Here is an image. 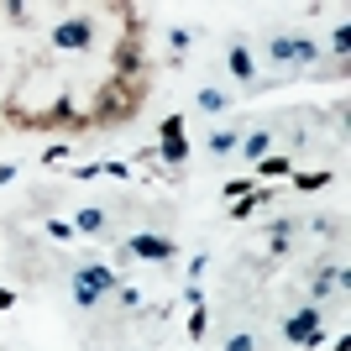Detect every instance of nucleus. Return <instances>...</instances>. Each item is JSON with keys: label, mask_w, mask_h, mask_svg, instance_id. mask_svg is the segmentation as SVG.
<instances>
[{"label": "nucleus", "mask_w": 351, "mask_h": 351, "mask_svg": "<svg viewBox=\"0 0 351 351\" xmlns=\"http://www.w3.org/2000/svg\"><path fill=\"white\" fill-rule=\"evenodd\" d=\"M178 257V241L173 236H162V231H132L126 241L116 247V263H173Z\"/></svg>", "instance_id": "f257e3e1"}, {"label": "nucleus", "mask_w": 351, "mask_h": 351, "mask_svg": "<svg viewBox=\"0 0 351 351\" xmlns=\"http://www.w3.org/2000/svg\"><path fill=\"white\" fill-rule=\"evenodd\" d=\"M116 289H121V273H110L105 263H84L79 273H73V304H79V309H95Z\"/></svg>", "instance_id": "f03ea898"}, {"label": "nucleus", "mask_w": 351, "mask_h": 351, "mask_svg": "<svg viewBox=\"0 0 351 351\" xmlns=\"http://www.w3.org/2000/svg\"><path fill=\"white\" fill-rule=\"evenodd\" d=\"M267 58L283 63V69L320 63V43H315V37H304V32H273V37H267Z\"/></svg>", "instance_id": "7ed1b4c3"}, {"label": "nucleus", "mask_w": 351, "mask_h": 351, "mask_svg": "<svg viewBox=\"0 0 351 351\" xmlns=\"http://www.w3.org/2000/svg\"><path fill=\"white\" fill-rule=\"evenodd\" d=\"M53 47L58 53H84L89 43H95V21H84V16H63V21H53Z\"/></svg>", "instance_id": "20e7f679"}, {"label": "nucleus", "mask_w": 351, "mask_h": 351, "mask_svg": "<svg viewBox=\"0 0 351 351\" xmlns=\"http://www.w3.org/2000/svg\"><path fill=\"white\" fill-rule=\"evenodd\" d=\"M320 325H325V304H304L283 320V341H289V346H304L309 336H320Z\"/></svg>", "instance_id": "39448f33"}, {"label": "nucleus", "mask_w": 351, "mask_h": 351, "mask_svg": "<svg viewBox=\"0 0 351 351\" xmlns=\"http://www.w3.org/2000/svg\"><path fill=\"white\" fill-rule=\"evenodd\" d=\"M73 236H89V241H100V236H110V210L100 205H84V210H73Z\"/></svg>", "instance_id": "423d86ee"}, {"label": "nucleus", "mask_w": 351, "mask_h": 351, "mask_svg": "<svg viewBox=\"0 0 351 351\" xmlns=\"http://www.w3.org/2000/svg\"><path fill=\"white\" fill-rule=\"evenodd\" d=\"M226 69H231V79L252 84V79H257V58H252V47H247V43H231V58H226Z\"/></svg>", "instance_id": "0eeeda50"}, {"label": "nucleus", "mask_w": 351, "mask_h": 351, "mask_svg": "<svg viewBox=\"0 0 351 351\" xmlns=\"http://www.w3.org/2000/svg\"><path fill=\"white\" fill-rule=\"evenodd\" d=\"M341 289H346V273H341V267H320V273H315V283H309L315 304H325V299H330V293H341Z\"/></svg>", "instance_id": "6e6552de"}, {"label": "nucleus", "mask_w": 351, "mask_h": 351, "mask_svg": "<svg viewBox=\"0 0 351 351\" xmlns=\"http://www.w3.org/2000/svg\"><path fill=\"white\" fill-rule=\"evenodd\" d=\"M236 152H241L247 162H263L267 152H273V132H247L241 142H236Z\"/></svg>", "instance_id": "1a4fd4ad"}, {"label": "nucleus", "mask_w": 351, "mask_h": 351, "mask_svg": "<svg viewBox=\"0 0 351 351\" xmlns=\"http://www.w3.org/2000/svg\"><path fill=\"white\" fill-rule=\"evenodd\" d=\"M257 178H293V158L289 152H267V158L257 162Z\"/></svg>", "instance_id": "9d476101"}, {"label": "nucleus", "mask_w": 351, "mask_h": 351, "mask_svg": "<svg viewBox=\"0 0 351 351\" xmlns=\"http://www.w3.org/2000/svg\"><path fill=\"white\" fill-rule=\"evenodd\" d=\"M289 247H293V220H278V226H273V236H267V252H273V257H283Z\"/></svg>", "instance_id": "9b49d317"}, {"label": "nucleus", "mask_w": 351, "mask_h": 351, "mask_svg": "<svg viewBox=\"0 0 351 351\" xmlns=\"http://www.w3.org/2000/svg\"><path fill=\"white\" fill-rule=\"evenodd\" d=\"M158 152H162V162H173V168H178V162H189V142H184V136H162Z\"/></svg>", "instance_id": "f8f14e48"}, {"label": "nucleus", "mask_w": 351, "mask_h": 351, "mask_svg": "<svg viewBox=\"0 0 351 351\" xmlns=\"http://www.w3.org/2000/svg\"><path fill=\"white\" fill-rule=\"evenodd\" d=\"M293 184H299L304 194H315V189H325V184H330V168H315V173H293Z\"/></svg>", "instance_id": "ddd939ff"}, {"label": "nucleus", "mask_w": 351, "mask_h": 351, "mask_svg": "<svg viewBox=\"0 0 351 351\" xmlns=\"http://www.w3.org/2000/svg\"><path fill=\"white\" fill-rule=\"evenodd\" d=\"M236 142H241V136H236V132H215V136H210V152H215V158H231V152H236Z\"/></svg>", "instance_id": "4468645a"}, {"label": "nucleus", "mask_w": 351, "mask_h": 351, "mask_svg": "<svg viewBox=\"0 0 351 351\" xmlns=\"http://www.w3.org/2000/svg\"><path fill=\"white\" fill-rule=\"evenodd\" d=\"M226 95H220V89H199V110H205V116H220V110H226Z\"/></svg>", "instance_id": "2eb2a0df"}, {"label": "nucleus", "mask_w": 351, "mask_h": 351, "mask_svg": "<svg viewBox=\"0 0 351 351\" xmlns=\"http://www.w3.org/2000/svg\"><path fill=\"white\" fill-rule=\"evenodd\" d=\"M205 330H210V304H199L189 315V341H205Z\"/></svg>", "instance_id": "dca6fc26"}, {"label": "nucleus", "mask_w": 351, "mask_h": 351, "mask_svg": "<svg viewBox=\"0 0 351 351\" xmlns=\"http://www.w3.org/2000/svg\"><path fill=\"white\" fill-rule=\"evenodd\" d=\"M252 189H257L252 178H231V184H226V189H220V194H226V199H231V205H236V199H247Z\"/></svg>", "instance_id": "f3484780"}, {"label": "nucleus", "mask_w": 351, "mask_h": 351, "mask_svg": "<svg viewBox=\"0 0 351 351\" xmlns=\"http://www.w3.org/2000/svg\"><path fill=\"white\" fill-rule=\"evenodd\" d=\"M330 47H336V58H346V53H351V27H346V21L330 32Z\"/></svg>", "instance_id": "a211bd4d"}, {"label": "nucleus", "mask_w": 351, "mask_h": 351, "mask_svg": "<svg viewBox=\"0 0 351 351\" xmlns=\"http://www.w3.org/2000/svg\"><path fill=\"white\" fill-rule=\"evenodd\" d=\"M168 43H173V58H184V47L194 43V32L189 27H173V32H168Z\"/></svg>", "instance_id": "6ab92c4d"}, {"label": "nucleus", "mask_w": 351, "mask_h": 351, "mask_svg": "<svg viewBox=\"0 0 351 351\" xmlns=\"http://www.w3.org/2000/svg\"><path fill=\"white\" fill-rule=\"evenodd\" d=\"M226 351H257V341H252V330H236V336L226 341Z\"/></svg>", "instance_id": "aec40b11"}, {"label": "nucleus", "mask_w": 351, "mask_h": 351, "mask_svg": "<svg viewBox=\"0 0 351 351\" xmlns=\"http://www.w3.org/2000/svg\"><path fill=\"white\" fill-rule=\"evenodd\" d=\"M47 236H53V241H73V226L69 220H47Z\"/></svg>", "instance_id": "412c9836"}, {"label": "nucleus", "mask_w": 351, "mask_h": 351, "mask_svg": "<svg viewBox=\"0 0 351 351\" xmlns=\"http://www.w3.org/2000/svg\"><path fill=\"white\" fill-rule=\"evenodd\" d=\"M100 173H110V178H132V168H126V162H116V158H110V162H100Z\"/></svg>", "instance_id": "4be33fe9"}, {"label": "nucleus", "mask_w": 351, "mask_h": 351, "mask_svg": "<svg viewBox=\"0 0 351 351\" xmlns=\"http://www.w3.org/2000/svg\"><path fill=\"white\" fill-rule=\"evenodd\" d=\"M69 152H73V147H69V142H58V147H47V152H43V162H63Z\"/></svg>", "instance_id": "5701e85b"}, {"label": "nucleus", "mask_w": 351, "mask_h": 351, "mask_svg": "<svg viewBox=\"0 0 351 351\" xmlns=\"http://www.w3.org/2000/svg\"><path fill=\"white\" fill-rule=\"evenodd\" d=\"M184 299H189V304L199 309V304H205V283H189V289H184Z\"/></svg>", "instance_id": "b1692460"}, {"label": "nucleus", "mask_w": 351, "mask_h": 351, "mask_svg": "<svg viewBox=\"0 0 351 351\" xmlns=\"http://www.w3.org/2000/svg\"><path fill=\"white\" fill-rule=\"evenodd\" d=\"M162 136H184V116H168V121H162Z\"/></svg>", "instance_id": "393cba45"}, {"label": "nucleus", "mask_w": 351, "mask_h": 351, "mask_svg": "<svg viewBox=\"0 0 351 351\" xmlns=\"http://www.w3.org/2000/svg\"><path fill=\"white\" fill-rule=\"evenodd\" d=\"M16 173H21V168H16V162H0V184H11Z\"/></svg>", "instance_id": "a878e982"}, {"label": "nucleus", "mask_w": 351, "mask_h": 351, "mask_svg": "<svg viewBox=\"0 0 351 351\" xmlns=\"http://www.w3.org/2000/svg\"><path fill=\"white\" fill-rule=\"evenodd\" d=\"M0 309H16V293L11 289H0Z\"/></svg>", "instance_id": "bb28decb"}]
</instances>
